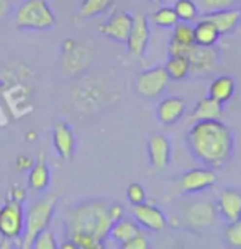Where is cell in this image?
Segmentation results:
<instances>
[{"label": "cell", "mask_w": 241, "mask_h": 249, "mask_svg": "<svg viewBox=\"0 0 241 249\" xmlns=\"http://www.w3.org/2000/svg\"><path fill=\"white\" fill-rule=\"evenodd\" d=\"M185 146L192 158L205 167L222 169L231 161L235 136L231 128L217 120H200L185 133Z\"/></svg>", "instance_id": "cell-1"}, {"label": "cell", "mask_w": 241, "mask_h": 249, "mask_svg": "<svg viewBox=\"0 0 241 249\" xmlns=\"http://www.w3.org/2000/svg\"><path fill=\"white\" fill-rule=\"evenodd\" d=\"M110 203V200L105 198H86L66 207L62 216L64 238L91 236L104 244L113 223Z\"/></svg>", "instance_id": "cell-2"}, {"label": "cell", "mask_w": 241, "mask_h": 249, "mask_svg": "<svg viewBox=\"0 0 241 249\" xmlns=\"http://www.w3.org/2000/svg\"><path fill=\"white\" fill-rule=\"evenodd\" d=\"M74 87L73 102L79 113L84 115H97L105 110H109L115 104L122 90H118V86H122L118 81H115L111 75L105 74H82Z\"/></svg>", "instance_id": "cell-3"}, {"label": "cell", "mask_w": 241, "mask_h": 249, "mask_svg": "<svg viewBox=\"0 0 241 249\" xmlns=\"http://www.w3.org/2000/svg\"><path fill=\"white\" fill-rule=\"evenodd\" d=\"M61 195H62L61 190L44 192L43 197L35 200L30 205L28 212H25V231H23V236L20 239L23 249L31 248V243L37 238V234L41 233L43 230L50 228Z\"/></svg>", "instance_id": "cell-4"}, {"label": "cell", "mask_w": 241, "mask_h": 249, "mask_svg": "<svg viewBox=\"0 0 241 249\" xmlns=\"http://www.w3.org/2000/svg\"><path fill=\"white\" fill-rule=\"evenodd\" d=\"M20 31H50L56 26V15L46 0H23L12 15Z\"/></svg>", "instance_id": "cell-5"}, {"label": "cell", "mask_w": 241, "mask_h": 249, "mask_svg": "<svg viewBox=\"0 0 241 249\" xmlns=\"http://www.w3.org/2000/svg\"><path fill=\"white\" fill-rule=\"evenodd\" d=\"M92 51L86 44L74 38H68L61 43L59 64L61 71L71 79H77L92 68Z\"/></svg>", "instance_id": "cell-6"}, {"label": "cell", "mask_w": 241, "mask_h": 249, "mask_svg": "<svg viewBox=\"0 0 241 249\" xmlns=\"http://www.w3.org/2000/svg\"><path fill=\"white\" fill-rule=\"evenodd\" d=\"M169 75L164 66H154V68L141 71L133 81V90L138 97L145 100H156L167 90Z\"/></svg>", "instance_id": "cell-7"}, {"label": "cell", "mask_w": 241, "mask_h": 249, "mask_svg": "<svg viewBox=\"0 0 241 249\" xmlns=\"http://www.w3.org/2000/svg\"><path fill=\"white\" fill-rule=\"evenodd\" d=\"M182 218H184L185 228L197 231V233L213 228L220 220L215 208V202L210 198H199L190 202L184 208Z\"/></svg>", "instance_id": "cell-8"}, {"label": "cell", "mask_w": 241, "mask_h": 249, "mask_svg": "<svg viewBox=\"0 0 241 249\" xmlns=\"http://www.w3.org/2000/svg\"><path fill=\"white\" fill-rule=\"evenodd\" d=\"M185 56L190 64L189 75L195 79L208 77L220 68V53L215 50V46H199L194 43L187 48Z\"/></svg>", "instance_id": "cell-9"}, {"label": "cell", "mask_w": 241, "mask_h": 249, "mask_svg": "<svg viewBox=\"0 0 241 249\" xmlns=\"http://www.w3.org/2000/svg\"><path fill=\"white\" fill-rule=\"evenodd\" d=\"M25 231L23 202L8 200L0 207V236L7 241L21 239Z\"/></svg>", "instance_id": "cell-10"}, {"label": "cell", "mask_w": 241, "mask_h": 249, "mask_svg": "<svg viewBox=\"0 0 241 249\" xmlns=\"http://www.w3.org/2000/svg\"><path fill=\"white\" fill-rule=\"evenodd\" d=\"M217 184V172L210 167H194L182 172L177 180L176 190L179 195L202 194Z\"/></svg>", "instance_id": "cell-11"}, {"label": "cell", "mask_w": 241, "mask_h": 249, "mask_svg": "<svg viewBox=\"0 0 241 249\" xmlns=\"http://www.w3.org/2000/svg\"><path fill=\"white\" fill-rule=\"evenodd\" d=\"M131 215L133 220L141 226V230L151 231V233H159L167 225V218L164 215V212L158 205H154V202H146L145 200L143 203L133 205Z\"/></svg>", "instance_id": "cell-12"}, {"label": "cell", "mask_w": 241, "mask_h": 249, "mask_svg": "<svg viewBox=\"0 0 241 249\" xmlns=\"http://www.w3.org/2000/svg\"><path fill=\"white\" fill-rule=\"evenodd\" d=\"M131 23H133V15L130 12L117 10L111 13L105 21H102L99 30L110 41L125 44L128 39V35H130Z\"/></svg>", "instance_id": "cell-13"}, {"label": "cell", "mask_w": 241, "mask_h": 249, "mask_svg": "<svg viewBox=\"0 0 241 249\" xmlns=\"http://www.w3.org/2000/svg\"><path fill=\"white\" fill-rule=\"evenodd\" d=\"M151 39V30H149V20L146 18V15L143 13H136L133 15V23L130 35L127 39V50L128 54L135 57H143L146 50H148V44Z\"/></svg>", "instance_id": "cell-14"}, {"label": "cell", "mask_w": 241, "mask_h": 249, "mask_svg": "<svg viewBox=\"0 0 241 249\" xmlns=\"http://www.w3.org/2000/svg\"><path fill=\"white\" fill-rule=\"evenodd\" d=\"M218 218L226 225L241 218V189L238 187H223L215 200Z\"/></svg>", "instance_id": "cell-15"}, {"label": "cell", "mask_w": 241, "mask_h": 249, "mask_svg": "<svg viewBox=\"0 0 241 249\" xmlns=\"http://www.w3.org/2000/svg\"><path fill=\"white\" fill-rule=\"evenodd\" d=\"M146 154H148L151 169H154V171L166 169L171 162L172 154V146L169 138L163 133H151L148 141H146Z\"/></svg>", "instance_id": "cell-16"}, {"label": "cell", "mask_w": 241, "mask_h": 249, "mask_svg": "<svg viewBox=\"0 0 241 249\" xmlns=\"http://www.w3.org/2000/svg\"><path fill=\"white\" fill-rule=\"evenodd\" d=\"M75 135L71 124L64 120H57L53 124V146L61 161H71L75 154Z\"/></svg>", "instance_id": "cell-17"}, {"label": "cell", "mask_w": 241, "mask_h": 249, "mask_svg": "<svg viewBox=\"0 0 241 249\" xmlns=\"http://www.w3.org/2000/svg\"><path fill=\"white\" fill-rule=\"evenodd\" d=\"M187 112V102L184 97L169 95L159 100L156 107V118L164 126H172L184 117Z\"/></svg>", "instance_id": "cell-18"}, {"label": "cell", "mask_w": 241, "mask_h": 249, "mask_svg": "<svg viewBox=\"0 0 241 249\" xmlns=\"http://www.w3.org/2000/svg\"><path fill=\"white\" fill-rule=\"evenodd\" d=\"M202 18L208 20L210 23L215 25L218 33L222 36L226 35H233L238 25L241 23V17L238 8H226V10H217V12H208L204 13Z\"/></svg>", "instance_id": "cell-19"}, {"label": "cell", "mask_w": 241, "mask_h": 249, "mask_svg": "<svg viewBox=\"0 0 241 249\" xmlns=\"http://www.w3.org/2000/svg\"><path fill=\"white\" fill-rule=\"evenodd\" d=\"M28 189L33 194H44L51 185V171L44 154H39L38 161L31 166L28 172Z\"/></svg>", "instance_id": "cell-20"}, {"label": "cell", "mask_w": 241, "mask_h": 249, "mask_svg": "<svg viewBox=\"0 0 241 249\" xmlns=\"http://www.w3.org/2000/svg\"><path fill=\"white\" fill-rule=\"evenodd\" d=\"M235 90H236L235 77H231L228 74H222L217 75L210 82V86H208V97L218 102V104L225 105L233 99Z\"/></svg>", "instance_id": "cell-21"}, {"label": "cell", "mask_w": 241, "mask_h": 249, "mask_svg": "<svg viewBox=\"0 0 241 249\" xmlns=\"http://www.w3.org/2000/svg\"><path fill=\"white\" fill-rule=\"evenodd\" d=\"M140 233H143L141 226L138 225L135 220H130V218L123 216L111 223L110 231H109V239L115 241L120 246V244H123L125 241H128V239H131L133 236H136V234H140Z\"/></svg>", "instance_id": "cell-22"}, {"label": "cell", "mask_w": 241, "mask_h": 249, "mask_svg": "<svg viewBox=\"0 0 241 249\" xmlns=\"http://www.w3.org/2000/svg\"><path fill=\"white\" fill-rule=\"evenodd\" d=\"M222 113H223V105L210 99V97H205V99H200L197 102V105L194 107V110H192L189 117V122L194 123V122H200V120H217L222 118Z\"/></svg>", "instance_id": "cell-23"}, {"label": "cell", "mask_w": 241, "mask_h": 249, "mask_svg": "<svg viewBox=\"0 0 241 249\" xmlns=\"http://www.w3.org/2000/svg\"><path fill=\"white\" fill-rule=\"evenodd\" d=\"M220 38L222 35L218 33L215 25L208 20L202 18L194 26V43L199 46H215Z\"/></svg>", "instance_id": "cell-24"}, {"label": "cell", "mask_w": 241, "mask_h": 249, "mask_svg": "<svg viewBox=\"0 0 241 249\" xmlns=\"http://www.w3.org/2000/svg\"><path fill=\"white\" fill-rule=\"evenodd\" d=\"M164 68H166V72L171 81H182V79L189 77V72H190L189 59H187V56H182V54L169 56Z\"/></svg>", "instance_id": "cell-25"}, {"label": "cell", "mask_w": 241, "mask_h": 249, "mask_svg": "<svg viewBox=\"0 0 241 249\" xmlns=\"http://www.w3.org/2000/svg\"><path fill=\"white\" fill-rule=\"evenodd\" d=\"M113 0H82L79 7V17L82 20H91L105 13L111 7Z\"/></svg>", "instance_id": "cell-26"}, {"label": "cell", "mask_w": 241, "mask_h": 249, "mask_svg": "<svg viewBox=\"0 0 241 249\" xmlns=\"http://www.w3.org/2000/svg\"><path fill=\"white\" fill-rule=\"evenodd\" d=\"M171 41L177 44H184V46L194 44V26H192L189 21H177V23L172 26Z\"/></svg>", "instance_id": "cell-27"}, {"label": "cell", "mask_w": 241, "mask_h": 249, "mask_svg": "<svg viewBox=\"0 0 241 249\" xmlns=\"http://www.w3.org/2000/svg\"><path fill=\"white\" fill-rule=\"evenodd\" d=\"M151 21H153L156 26H159V28L166 30V28H172V26L179 21V18H177L172 7H161L153 13Z\"/></svg>", "instance_id": "cell-28"}, {"label": "cell", "mask_w": 241, "mask_h": 249, "mask_svg": "<svg viewBox=\"0 0 241 249\" xmlns=\"http://www.w3.org/2000/svg\"><path fill=\"white\" fill-rule=\"evenodd\" d=\"M174 12H176L179 21H190L195 20L199 17V8L197 3L192 2V0H176L174 3Z\"/></svg>", "instance_id": "cell-29"}, {"label": "cell", "mask_w": 241, "mask_h": 249, "mask_svg": "<svg viewBox=\"0 0 241 249\" xmlns=\"http://www.w3.org/2000/svg\"><path fill=\"white\" fill-rule=\"evenodd\" d=\"M197 8L202 10V13L217 12V10H226V8H238L241 0H197Z\"/></svg>", "instance_id": "cell-30"}, {"label": "cell", "mask_w": 241, "mask_h": 249, "mask_svg": "<svg viewBox=\"0 0 241 249\" xmlns=\"http://www.w3.org/2000/svg\"><path fill=\"white\" fill-rule=\"evenodd\" d=\"M31 249H57V239L55 236V233L46 228L41 233L37 234V238L31 243Z\"/></svg>", "instance_id": "cell-31"}, {"label": "cell", "mask_w": 241, "mask_h": 249, "mask_svg": "<svg viewBox=\"0 0 241 249\" xmlns=\"http://www.w3.org/2000/svg\"><path fill=\"white\" fill-rule=\"evenodd\" d=\"M225 241L230 248L241 249V218L233 223H228L225 231Z\"/></svg>", "instance_id": "cell-32"}, {"label": "cell", "mask_w": 241, "mask_h": 249, "mask_svg": "<svg viewBox=\"0 0 241 249\" xmlns=\"http://www.w3.org/2000/svg\"><path fill=\"white\" fill-rule=\"evenodd\" d=\"M127 200L130 202V205H138V203H143L146 200V190L140 182H131L130 185L127 187Z\"/></svg>", "instance_id": "cell-33"}, {"label": "cell", "mask_w": 241, "mask_h": 249, "mask_svg": "<svg viewBox=\"0 0 241 249\" xmlns=\"http://www.w3.org/2000/svg\"><path fill=\"white\" fill-rule=\"evenodd\" d=\"M120 248L122 249H148L149 241L145 234L140 233V234H136V236H133L131 239H128V241H125L123 244H120Z\"/></svg>", "instance_id": "cell-34"}, {"label": "cell", "mask_w": 241, "mask_h": 249, "mask_svg": "<svg viewBox=\"0 0 241 249\" xmlns=\"http://www.w3.org/2000/svg\"><path fill=\"white\" fill-rule=\"evenodd\" d=\"M15 0H0V25L12 20L13 10H15Z\"/></svg>", "instance_id": "cell-35"}, {"label": "cell", "mask_w": 241, "mask_h": 249, "mask_svg": "<svg viewBox=\"0 0 241 249\" xmlns=\"http://www.w3.org/2000/svg\"><path fill=\"white\" fill-rule=\"evenodd\" d=\"M33 164H35V159L31 158V156L20 154V156H17V159H15V171L20 172V174H26Z\"/></svg>", "instance_id": "cell-36"}, {"label": "cell", "mask_w": 241, "mask_h": 249, "mask_svg": "<svg viewBox=\"0 0 241 249\" xmlns=\"http://www.w3.org/2000/svg\"><path fill=\"white\" fill-rule=\"evenodd\" d=\"M7 198L8 200H17V202H25L26 190L21 189L20 185H12L10 190H8V194H7Z\"/></svg>", "instance_id": "cell-37"}, {"label": "cell", "mask_w": 241, "mask_h": 249, "mask_svg": "<svg viewBox=\"0 0 241 249\" xmlns=\"http://www.w3.org/2000/svg\"><path fill=\"white\" fill-rule=\"evenodd\" d=\"M57 248H61V249H77V246L74 244V241H71V239H68V238H64V243H62V244H57Z\"/></svg>", "instance_id": "cell-38"}, {"label": "cell", "mask_w": 241, "mask_h": 249, "mask_svg": "<svg viewBox=\"0 0 241 249\" xmlns=\"http://www.w3.org/2000/svg\"><path fill=\"white\" fill-rule=\"evenodd\" d=\"M149 2H153V3H161L163 0H149Z\"/></svg>", "instance_id": "cell-39"}, {"label": "cell", "mask_w": 241, "mask_h": 249, "mask_svg": "<svg viewBox=\"0 0 241 249\" xmlns=\"http://www.w3.org/2000/svg\"><path fill=\"white\" fill-rule=\"evenodd\" d=\"M238 10H240V17H241V3H240V7H238Z\"/></svg>", "instance_id": "cell-40"}]
</instances>
